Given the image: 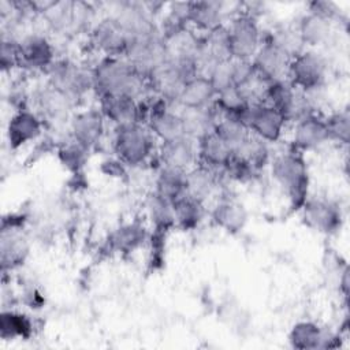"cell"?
I'll use <instances>...</instances> for the list:
<instances>
[{"instance_id":"7c38bea8","label":"cell","mask_w":350,"mask_h":350,"mask_svg":"<svg viewBox=\"0 0 350 350\" xmlns=\"http://www.w3.org/2000/svg\"><path fill=\"white\" fill-rule=\"evenodd\" d=\"M105 130V118L98 108H89L77 112L71 116L68 122V135L86 148L92 150L101 141Z\"/></svg>"},{"instance_id":"7402d4cb","label":"cell","mask_w":350,"mask_h":350,"mask_svg":"<svg viewBox=\"0 0 350 350\" xmlns=\"http://www.w3.org/2000/svg\"><path fill=\"white\" fill-rule=\"evenodd\" d=\"M30 252V242L22 230H1L0 262L3 272L21 267Z\"/></svg>"},{"instance_id":"277c9868","label":"cell","mask_w":350,"mask_h":350,"mask_svg":"<svg viewBox=\"0 0 350 350\" xmlns=\"http://www.w3.org/2000/svg\"><path fill=\"white\" fill-rule=\"evenodd\" d=\"M48 83L72 100H78L90 90H94L93 68L81 66L70 59H55V62L44 71Z\"/></svg>"},{"instance_id":"52a82bcc","label":"cell","mask_w":350,"mask_h":350,"mask_svg":"<svg viewBox=\"0 0 350 350\" xmlns=\"http://www.w3.org/2000/svg\"><path fill=\"white\" fill-rule=\"evenodd\" d=\"M227 30L231 57L250 60L262 41V33L257 19L242 11L231 19Z\"/></svg>"},{"instance_id":"e0dca14e","label":"cell","mask_w":350,"mask_h":350,"mask_svg":"<svg viewBox=\"0 0 350 350\" xmlns=\"http://www.w3.org/2000/svg\"><path fill=\"white\" fill-rule=\"evenodd\" d=\"M159 160L163 167L189 171L198 163L197 142L189 137L164 141L159 146Z\"/></svg>"},{"instance_id":"7a4b0ae2","label":"cell","mask_w":350,"mask_h":350,"mask_svg":"<svg viewBox=\"0 0 350 350\" xmlns=\"http://www.w3.org/2000/svg\"><path fill=\"white\" fill-rule=\"evenodd\" d=\"M271 174L286 194L290 208L301 211L309 197V171L302 153L291 150L275 156L271 163Z\"/></svg>"},{"instance_id":"d4e9b609","label":"cell","mask_w":350,"mask_h":350,"mask_svg":"<svg viewBox=\"0 0 350 350\" xmlns=\"http://www.w3.org/2000/svg\"><path fill=\"white\" fill-rule=\"evenodd\" d=\"M217 172L219 171H213L205 165L196 164L186 171L185 193L204 204L209 197H212L219 185Z\"/></svg>"},{"instance_id":"b9f144b4","label":"cell","mask_w":350,"mask_h":350,"mask_svg":"<svg viewBox=\"0 0 350 350\" xmlns=\"http://www.w3.org/2000/svg\"><path fill=\"white\" fill-rule=\"evenodd\" d=\"M21 64L19 40L14 37H1L0 44V66L3 71H11L14 67Z\"/></svg>"},{"instance_id":"8d00e7d4","label":"cell","mask_w":350,"mask_h":350,"mask_svg":"<svg viewBox=\"0 0 350 350\" xmlns=\"http://www.w3.org/2000/svg\"><path fill=\"white\" fill-rule=\"evenodd\" d=\"M89 152L86 148L75 142L67 133V139L60 141L57 145V159L60 164L70 172L79 174L88 163Z\"/></svg>"},{"instance_id":"ac0fdd59","label":"cell","mask_w":350,"mask_h":350,"mask_svg":"<svg viewBox=\"0 0 350 350\" xmlns=\"http://www.w3.org/2000/svg\"><path fill=\"white\" fill-rule=\"evenodd\" d=\"M21 64L45 71L55 62V49L51 41L38 33H31L19 40Z\"/></svg>"},{"instance_id":"5bb4252c","label":"cell","mask_w":350,"mask_h":350,"mask_svg":"<svg viewBox=\"0 0 350 350\" xmlns=\"http://www.w3.org/2000/svg\"><path fill=\"white\" fill-rule=\"evenodd\" d=\"M339 335L309 320L295 323L288 332L291 347L298 350L331 349L339 346Z\"/></svg>"},{"instance_id":"484cf974","label":"cell","mask_w":350,"mask_h":350,"mask_svg":"<svg viewBox=\"0 0 350 350\" xmlns=\"http://www.w3.org/2000/svg\"><path fill=\"white\" fill-rule=\"evenodd\" d=\"M197 153L198 164L219 172L234 154L227 144L215 131L197 141Z\"/></svg>"},{"instance_id":"cb8c5ba5","label":"cell","mask_w":350,"mask_h":350,"mask_svg":"<svg viewBox=\"0 0 350 350\" xmlns=\"http://www.w3.org/2000/svg\"><path fill=\"white\" fill-rule=\"evenodd\" d=\"M98 103L103 116L115 126L141 123L138 100L126 96H104L98 97Z\"/></svg>"},{"instance_id":"4dcf8cb0","label":"cell","mask_w":350,"mask_h":350,"mask_svg":"<svg viewBox=\"0 0 350 350\" xmlns=\"http://www.w3.org/2000/svg\"><path fill=\"white\" fill-rule=\"evenodd\" d=\"M172 208L175 216V227L183 231L196 230L201 224L205 215L204 204L189 197L186 193L172 202Z\"/></svg>"},{"instance_id":"4316f807","label":"cell","mask_w":350,"mask_h":350,"mask_svg":"<svg viewBox=\"0 0 350 350\" xmlns=\"http://www.w3.org/2000/svg\"><path fill=\"white\" fill-rule=\"evenodd\" d=\"M145 213L152 224L153 231L168 234L175 227V216L172 202L152 191L145 198Z\"/></svg>"},{"instance_id":"ba28073f","label":"cell","mask_w":350,"mask_h":350,"mask_svg":"<svg viewBox=\"0 0 350 350\" xmlns=\"http://www.w3.org/2000/svg\"><path fill=\"white\" fill-rule=\"evenodd\" d=\"M253 135L265 142H278L282 137L286 122L272 107L258 103L246 107L238 119Z\"/></svg>"},{"instance_id":"ffe728a7","label":"cell","mask_w":350,"mask_h":350,"mask_svg":"<svg viewBox=\"0 0 350 350\" xmlns=\"http://www.w3.org/2000/svg\"><path fill=\"white\" fill-rule=\"evenodd\" d=\"M291 142L294 148L293 150L299 153L320 148L321 145L328 142L324 119L313 113L295 122Z\"/></svg>"},{"instance_id":"3957f363","label":"cell","mask_w":350,"mask_h":350,"mask_svg":"<svg viewBox=\"0 0 350 350\" xmlns=\"http://www.w3.org/2000/svg\"><path fill=\"white\" fill-rule=\"evenodd\" d=\"M112 148L116 157L126 165H142L154 152V135L142 123L115 126Z\"/></svg>"},{"instance_id":"8fae6325","label":"cell","mask_w":350,"mask_h":350,"mask_svg":"<svg viewBox=\"0 0 350 350\" xmlns=\"http://www.w3.org/2000/svg\"><path fill=\"white\" fill-rule=\"evenodd\" d=\"M33 100L37 108V115L42 119V122L51 124H62L64 122H70L75 100H72L62 90L48 83L34 93Z\"/></svg>"},{"instance_id":"f1b7e54d","label":"cell","mask_w":350,"mask_h":350,"mask_svg":"<svg viewBox=\"0 0 350 350\" xmlns=\"http://www.w3.org/2000/svg\"><path fill=\"white\" fill-rule=\"evenodd\" d=\"M297 30L305 46H319L325 44L332 34V22L306 12L297 23Z\"/></svg>"},{"instance_id":"4fadbf2b","label":"cell","mask_w":350,"mask_h":350,"mask_svg":"<svg viewBox=\"0 0 350 350\" xmlns=\"http://www.w3.org/2000/svg\"><path fill=\"white\" fill-rule=\"evenodd\" d=\"M90 42L104 56H123L129 44V37L112 16H104L93 23L90 29Z\"/></svg>"},{"instance_id":"44dd1931","label":"cell","mask_w":350,"mask_h":350,"mask_svg":"<svg viewBox=\"0 0 350 350\" xmlns=\"http://www.w3.org/2000/svg\"><path fill=\"white\" fill-rule=\"evenodd\" d=\"M149 239V232L145 224L139 220H133L118 226L107 238V246L112 253L129 254L139 249Z\"/></svg>"},{"instance_id":"f6af8a7d","label":"cell","mask_w":350,"mask_h":350,"mask_svg":"<svg viewBox=\"0 0 350 350\" xmlns=\"http://www.w3.org/2000/svg\"><path fill=\"white\" fill-rule=\"evenodd\" d=\"M101 171L105 175L120 178V176L126 175V164L122 160H119L118 157L116 159H108V160H104L101 163Z\"/></svg>"},{"instance_id":"d6986e66","label":"cell","mask_w":350,"mask_h":350,"mask_svg":"<svg viewBox=\"0 0 350 350\" xmlns=\"http://www.w3.org/2000/svg\"><path fill=\"white\" fill-rule=\"evenodd\" d=\"M212 221L228 234L241 232L247 223V211L245 205L231 196H221L211 211Z\"/></svg>"},{"instance_id":"5b68a950","label":"cell","mask_w":350,"mask_h":350,"mask_svg":"<svg viewBox=\"0 0 350 350\" xmlns=\"http://www.w3.org/2000/svg\"><path fill=\"white\" fill-rule=\"evenodd\" d=\"M123 57H126L130 64L145 79H148L149 75L167 60L165 42L160 30L141 37L129 38Z\"/></svg>"},{"instance_id":"836d02e7","label":"cell","mask_w":350,"mask_h":350,"mask_svg":"<svg viewBox=\"0 0 350 350\" xmlns=\"http://www.w3.org/2000/svg\"><path fill=\"white\" fill-rule=\"evenodd\" d=\"M201 51L216 63L232 59L227 25H220L201 36Z\"/></svg>"},{"instance_id":"74e56055","label":"cell","mask_w":350,"mask_h":350,"mask_svg":"<svg viewBox=\"0 0 350 350\" xmlns=\"http://www.w3.org/2000/svg\"><path fill=\"white\" fill-rule=\"evenodd\" d=\"M328 141H334L342 145H347L350 139V112L349 108H343L329 113L324 118Z\"/></svg>"},{"instance_id":"2e32d148","label":"cell","mask_w":350,"mask_h":350,"mask_svg":"<svg viewBox=\"0 0 350 350\" xmlns=\"http://www.w3.org/2000/svg\"><path fill=\"white\" fill-rule=\"evenodd\" d=\"M250 60L256 74L268 83L287 79V68L290 60L269 41L262 38L261 45Z\"/></svg>"},{"instance_id":"30bf717a","label":"cell","mask_w":350,"mask_h":350,"mask_svg":"<svg viewBox=\"0 0 350 350\" xmlns=\"http://www.w3.org/2000/svg\"><path fill=\"white\" fill-rule=\"evenodd\" d=\"M108 16H112L120 25L129 38L141 37L159 30V25L154 23L153 15L146 10L144 3L119 1L111 4Z\"/></svg>"},{"instance_id":"7bdbcfd3","label":"cell","mask_w":350,"mask_h":350,"mask_svg":"<svg viewBox=\"0 0 350 350\" xmlns=\"http://www.w3.org/2000/svg\"><path fill=\"white\" fill-rule=\"evenodd\" d=\"M165 237L164 232L152 231L149 234V260L148 264L152 271L160 269L164 264V252H165Z\"/></svg>"},{"instance_id":"6da1fadb","label":"cell","mask_w":350,"mask_h":350,"mask_svg":"<svg viewBox=\"0 0 350 350\" xmlns=\"http://www.w3.org/2000/svg\"><path fill=\"white\" fill-rule=\"evenodd\" d=\"M92 68L97 97L126 96L141 100L152 93L148 81L123 56H104Z\"/></svg>"},{"instance_id":"83f0119b","label":"cell","mask_w":350,"mask_h":350,"mask_svg":"<svg viewBox=\"0 0 350 350\" xmlns=\"http://www.w3.org/2000/svg\"><path fill=\"white\" fill-rule=\"evenodd\" d=\"M215 98L216 92L209 78L197 75L185 85L179 98V108H208L213 105Z\"/></svg>"},{"instance_id":"9c48e42d","label":"cell","mask_w":350,"mask_h":350,"mask_svg":"<svg viewBox=\"0 0 350 350\" xmlns=\"http://www.w3.org/2000/svg\"><path fill=\"white\" fill-rule=\"evenodd\" d=\"M301 211L306 226L317 232L334 235L342 228L343 213L340 206L332 200L324 197H308Z\"/></svg>"},{"instance_id":"e575fe53","label":"cell","mask_w":350,"mask_h":350,"mask_svg":"<svg viewBox=\"0 0 350 350\" xmlns=\"http://www.w3.org/2000/svg\"><path fill=\"white\" fill-rule=\"evenodd\" d=\"M232 150V153H238L246 141L250 137V131L235 118L220 116L213 130Z\"/></svg>"},{"instance_id":"1f68e13d","label":"cell","mask_w":350,"mask_h":350,"mask_svg":"<svg viewBox=\"0 0 350 350\" xmlns=\"http://www.w3.org/2000/svg\"><path fill=\"white\" fill-rule=\"evenodd\" d=\"M262 38L269 41L278 51H280L288 60L305 51V45L299 37L295 26H278L271 31L262 34Z\"/></svg>"},{"instance_id":"f546056e","label":"cell","mask_w":350,"mask_h":350,"mask_svg":"<svg viewBox=\"0 0 350 350\" xmlns=\"http://www.w3.org/2000/svg\"><path fill=\"white\" fill-rule=\"evenodd\" d=\"M223 3L219 1H191L189 25L208 33L223 25Z\"/></svg>"},{"instance_id":"9a60e30c","label":"cell","mask_w":350,"mask_h":350,"mask_svg":"<svg viewBox=\"0 0 350 350\" xmlns=\"http://www.w3.org/2000/svg\"><path fill=\"white\" fill-rule=\"evenodd\" d=\"M44 122L37 112L19 109L15 112L7 124V142L10 149L16 150L29 142L36 141L42 134Z\"/></svg>"},{"instance_id":"60d3db41","label":"cell","mask_w":350,"mask_h":350,"mask_svg":"<svg viewBox=\"0 0 350 350\" xmlns=\"http://www.w3.org/2000/svg\"><path fill=\"white\" fill-rule=\"evenodd\" d=\"M209 81L216 92H224L227 89L235 88V82H234V72H232V59L220 62L215 66V68L211 71L209 74Z\"/></svg>"},{"instance_id":"ee69618b","label":"cell","mask_w":350,"mask_h":350,"mask_svg":"<svg viewBox=\"0 0 350 350\" xmlns=\"http://www.w3.org/2000/svg\"><path fill=\"white\" fill-rule=\"evenodd\" d=\"M308 12H312L329 22L336 21L340 16V8L328 0H314L308 4Z\"/></svg>"},{"instance_id":"ab89813d","label":"cell","mask_w":350,"mask_h":350,"mask_svg":"<svg viewBox=\"0 0 350 350\" xmlns=\"http://www.w3.org/2000/svg\"><path fill=\"white\" fill-rule=\"evenodd\" d=\"M235 154H239L243 159H246L258 171V170L264 168L268 164V161H269L268 142H265L264 139L250 134V137L246 141V144Z\"/></svg>"},{"instance_id":"d590c367","label":"cell","mask_w":350,"mask_h":350,"mask_svg":"<svg viewBox=\"0 0 350 350\" xmlns=\"http://www.w3.org/2000/svg\"><path fill=\"white\" fill-rule=\"evenodd\" d=\"M33 334V323L25 313L15 310H3L0 316V336L4 340L16 338L27 339Z\"/></svg>"},{"instance_id":"f35d334b","label":"cell","mask_w":350,"mask_h":350,"mask_svg":"<svg viewBox=\"0 0 350 350\" xmlns=\"http://www.w3.org/2000/svg\"><path fill=\"white\" fill-rule=\"evenodd\" d=\"M220 174H223V176L227 178L228 180L245 185L254 179L257 170L242 156L232 154L226 163V165L221 168Z\"/></svg>"},{"instance_id":"8992f818","label":"cell","mask_w":350,"mask_h":350,"mask_svg":"<svg viewBox=\"0 0 350 350\" xmlns=\"http://www.w3.org/2000/svg\"><path fill=\"white\" fill-rule=\"evenodd\" d=\"M327 62L321 53L305 49L290 60L287 81L302 92H314L324 88L327 81Z\"/></svg>"},{"instance_id":"d6a6232c","label":"cell","mask_w":350,"mask_h":350,"mask_svg":"<svg viewBox=\"0 0 350 350\" xmlns=\"http://www.w3.org/2000/svg\"><path fill=\"white\" fill-rule=\"evenodd\" d=\"M185 186L186 171L161 165L156 174L153 191L164 197L165 200L174 202L175 200L185 194Z\"/></svg>"},{"instance_id":"603a6c76","label":"cell","mask_w":350,"mask_h":350,"mask_svg":"<svg viewBox=\"0 0 350 350\" xmlns=\"http://www.w3.org/2000/svg\"><path fill=\"white\" fill-rule=\"evenodd\" d=\"M185 135L196 142L215 130L219 115L215 107L208 108H178Z\"/></svg>"}]
</instances>
